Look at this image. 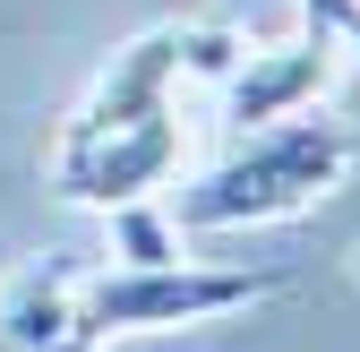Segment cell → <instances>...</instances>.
Here are the masks:
<instances>
[{
	"label": "cell",
	"mask_w": 360,
	"mask_h": 352,
	"mask_svg": "<svg viewBox=\"0 0 360 352\" xmlns=\"http://www.w3.org/2000/svg\"><path fill=\"white\" fill-rule=\"evenodd\" d=\"M343 163H352V129L343 120H266L249 129V138L206 163L189 189L172 198V224L180 232H223V224H275V215H300V206H318L335 181H343Z\"/></svg>",
	"instance_id": "obj_1"
},
{
	"label": "cell",
	"mask_w": 360,
	"mask_h": 352,
	"mask_svg": "<svg viewBox=\"0 0 360 352\" xmlns=\"http://www.w3.org/2000/svg\"><path fill=\"white\" fill-rule=\"evenodd\" d=\"M283 292V275L266 267H103L95 284H77V335L86 344H112V335H155V327H206V318H232L249 301Z\"/></svg>",
	"instance_id": "obj_2"
},
{
	"label": "cell",
	"mask_w": 360,
	"mask_h": 352,
	"mask_svg": "<svg viewBox=\"0 0 360 352\" xmlns=\"http://www.w3.org/2000/svg\"><path fill=\"white\" fill-rule=\"evenodd\" d=\"M180 172V112H155L138 129H103V138H60L52 146V189L69 206H129V198H155Z\"/></svg>",
	"instance_id": "obj_3"
},
{
	"label": "cell",
	"mask_w": 360,
	"mask_h": 352,
	"mask_svg": "<svg viewBox=\"0 0 360 352\" xmlns=\"http://www.w3.org/2000/svg\"><path fill=\"white\" fill-rule=\"evenodd\" d=\"M335 77V43L326 34H292V43H266V52H240L232 77H223V120L240 129H266V120H292L326 95Z\"/></svg>",
	"instance_id": "obj_4"
},
{
	"label": "cell",
	"mask_w": 360,
	"mask_h": 352,
	"mask_svg": "<svg viewBox=\"0 0 360 352\" xmlns=\"http://www.w3.org/2000/svg\"><path fill=\"white\" fill-rule=\"evenodd\" d=\"M0 352H95L77 335V284L69 275H18L0 292Z\"/></svg>",
	"instance_id": "obj_5"
},
{
	"label": "cell",
	"mask_w": 360,
	"mask_h": 352,
	"mask_svg": "<svg viewBox=\"0 0 360 352\" xmlns=\"http://www.w3.org/2000/svg\"><path fill=\"white\" fill-rule=\"evenodd\" d=\"M112 258L120 267H172L180 258V224L155 198H129V206H112Z\"/></svg>",
	"instance_id": "obj_6"
},
{
	"label": "cell",
	"mask_w": 360,
	"mask_h": 352,
	"mask_svg": "<svg viewBox=\"0 0 360 352\" xmlns=\"http://www.w3.org/2000/svg\"><path fill=\"white\" fill-rule=\"evenodd\" d=\"M352 275H360V249H352Z\"/></svg>",
	"instance_id": "obj_7"
}]
</instances>
